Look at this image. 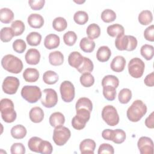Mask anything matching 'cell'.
Returning a JSON list of instances; mask_svg holds the SVG:
<instances>
[{
	"label": "cell",
	"mask_w": 154,
	"mask_h": 154,
	"mask_svg": "<svg viewBox=\"0 0 154 154\" xmlns=\"http://www.w3.org/2000/svg\"><path fill=\"white\" fill-rule=\"evenodd\" d=\"M126 66V60L121 55H117L115 57L110 64L111 69L116 72H122Z\"/></svg>",
	"instance_id": "e0dca14e"
},
{
	"label": "cell",
	"mask_w": 154,
	"mask_h": 154,
	"mask_svg": "<svg viewBox=\"0 0 154 154\" xmlns=\"http://www.w3.org/2000/svg\"><path fill=\"white\" fill-rule=\"evenodd\" d=\"M1 65L5 70L15 74L21 72L23 67L22 60L12 54L4 56L1 60Z\"/></svg>",
	"instance_id": "7a4b0ae2"
},
{
	"label": "cell",
	"mask_w": 154,
	"mask_h": 154,
	"mask_svg": "<svg viewBox=\"0 0 154 154\" xmlns=\"http://www.w3.org/2000/svg\"><path fill=\"white\" fill-rule=\"evenodd\" d=\"M87 122L85 120L76 115L72 118V126L76 130H81L85 128Z\"/></svg>",
	"instance_id": "7dc6e473"
},
{
	"label": "cell",
	"mask_w": 154,
	"mask_h": 154,
	"mask_svg": "<svg viewBox=\"0 0 154 154\" xmlns=\"http://www.w3.org/2000/svg\"><path fill=\"white\" fill-rule=\"evenodd\" d=\"M49 61L52 66H60L64 62V55L58 51L52 52L49 54Z\"/></svg>",
	"instance_id": "603a6c76"
},
{
	"label": "cell",
	"mask_w": 154,
	"mask_h": 154,
	"mask_svg": "<svg viewBox=\"0 0 154 154\" xmlns=\"http://www.w3.org/2000/svg\"><path fill=\"white\" fill-rule=\"evenodd\" d=\"M119 85V80L117 77L114 75H108L105 76L102 80V85L112 86L117 88Z\"/></svg>",
	"instance_id": "836d02e7"
},
{
	"label": "cell",
	"mask_w": 154,
	"mask_h": 154,
	"mask_svg": "<svg viewBox=\"0 0 154 154\" xmlns=\"http://www.w3.org/2000/svg\"><path fill=\"white\" fill-rule=\"evenodd\" d=\"M14 19L13 11L8 8H2L0 10V20L4 23H9Z\"/></svg>",
	"instance_id": "4316f807"
},
{
	"label": "cell",
	"mask_w": 154,
	"mask_h": 154,
	"mask_svg": "<svg viewBox=\"0 0 154 154\" xmlns=\"http://www.w3.org/2000/svg\"><path fill=\"white\" fill-rule=\"evenodd\" d=\"M60 43V37L55 34H49L47 35L44 40V45L48 49H55L58 47Z\"/></svg>",
	"instance_id": "2e32d148"
},
{
	"label": "cell",
	"mask_w": 154,
	"mask_h": 154,
	"mask_svg": "<svg viewBox=\"0 0 154 154\" xmlns=\"http://www.w3.org/2000/svg\"><path fill=\"white\" fill-rule=\"evenodd\" d=\"M137 146L141 154H152L153 153V143L149 137H140L138 140Z\"/></svg>",
	"instance_id": "7c38bea8"
},
{
	"label": "cell",
	"mask_w": 154,
	"mask_h": 154,
	"mask_svg": "<svg viewBox=\"0 0 154 154\" xmlns=\"http://www.w3.org/2000/svg\"><path fill=\"white\" fill-rule=\"evenodd\" d=\"M95 148V141L90 138L82 140L79 144V150L82 154H93Z\"/></svg>",
	"instance_id": "5bb4252c"
},
{
	"label": "cell",
	"mask_w": 154,
	"mask_h": 154,
	"mask_svg": "<svg viewBox=\"0 0 154 154\" xmlns=\"http://www.w3.org/2000/svg\"><path fill=\"white\" fill-rule=\"evenodd\" d=\"M39 72L37 69L27 68L23 72V78L28 82H36L39 78Z\"/></svg>",
	"instance_id": "ffe728a7"
},
{
	"label": "cell",
	"mask_w": 154,
	"mask_h": 154,
	"mask_svg": "<svg viewBox=\"0 0 154 154\" xmlns=\"http://www.w3.org/2000/svg\"><path fill=\"white\" fill-rule=\"evenodd\" d=\"M111 55V52L107 46H102L99 48L96 52V58L100 62H105L109 60Z\"/></svg>",
	"instance_id": "7402d4cb"
},
{
	"label": "cell",
	"mask_w": 154,
	"mask_h": 154,
	"mask_svg": "<svg viewBox=\"0 0 154 154\" xmlns=\"http://www.w3.org/2000/svg\"><path fill=\"white\" fill-rule=\"evenodd\" d=\"M146 112V105L141 100H136L128 108L126 116L131 122H137L141 120Z\"/></svg>",
	"instance_id": "6da1fadb"
},
{
	"label": "cell",
	"mask_w": 154,
	"mask_h": 154,
	"mask_svg": "<svg viewBox=\"0 0 154 154\" xmlns=\"http://www.w3.org/2000/svg\"><path fill=\"white\" fill-rule=\"evenodd\" d=\"M11 135L14 139H22L27 133L26 128L22 125H17L14 126L10 131Z\"/></svg>",
	"instance_id": "cb8c5ba5"
},
{
	"label": "cell",
	"mask_w": 154,
	"mask_h": 154,
	"mask_svg": "<svg viewBox=\"0 0 154 154\" xmlns=\"http://www.w3.org/2000/svg\"><path fill=\"white\" fill-rule=\"evenodd\" d=\"M141 55L146 60H150L152 59L154 54L153 46L150 45L145 44L143 45L140 49Z\"/></svg>",
	"instance_id": "d590c367"
},
{
	"label": "cell",
	"mask_w": 154,
	"mask_h": 154,
	"mask_svg": "<svg viewBox=\"0 0 154 154\" xmlns=\"http://www.w3.org/2000/svg\"><path fill=\"white\" fill-rule=\"evenodd\" d=\"M29 25L34 28H40L44 24V19L39 14L32 13L28 17Z\"/></svg>",
	"instance_id": "ac0fdd59"
},
{
	"label": "cell",
	"mask_w": 154,
	"mask_h": 154,
	"mask_svg": "<svg viewBox=\"0 0 154 154\" xmlns=\"http://www.w3.org/2000/svg\"><path fill=\"white\" fill-rule=\"evenodd\" d=\"M28 44L32 46H36L40 45L42 41V35L37 32H31L26 37Z\"/></svg>",
	"instance_id": "4dcf8cb0"
},
{
	"label": "cell",
	"mask_w": 154,
	"mask_h": 154,
	"mask_svg": "<svg viewBox=\"0 0 154 154\" xmlns=\"http://www.w3.org/2000/svg\"><path fill=\"white\" fill-rule=\"evenodd\" d=\"M45 0H29L28 1V4L30 7L33 10H41L45 5Z\"/></svg>",
	"instance_id": "db71d44e"
},
{
	"label": "cell",
	"mask_w": 154,
	"mask_h": 154,
	"mask_svg": "<svg viewBox=\"0 0 154 154\" xmlns=\"http://www.w3.org/2000/svg\"><path fill=\"white\" fill-rule=\"evenodd\" d=\"M43 93L44 96L41 99L42 104L48 108L55 106L58 102V96L55 90L52 88H45Z\"/></svg>",
	"instance_id": "8fae6325"
},
{
	"label": "cell",
	"mask_w": 154,
	"mask_h": 154,
	"mask_svg": "<svg viewBox=\"0 0 154 154\" xmlns=\"http://www.w3.org/2000/svg\"><path fill=\"white\" fill-rule=\"evenodd\" d=\"M53 147L51 143L46 140H42L39 146V153L42 154H51L52 152Z\"/></svg>",
	"instance_id": "681fc988"
},
{
	"label": "cell",
	"mask_w": 154,
	"mask_h": 154,
	"mask_svg": "<svg viewBox=\"0 0 154 154\" xmlns=\"http://www.w3.org/2000/svg\"><path fill=\"white\" fill-rule=\"evenodd\" d=\"M77 35L72 31H69L66 32L63 35V40L64 43L69 46H73L76 42Z\"/></svg>",
	"instance_id": "bcb514c9"
},
{
	"label": "cell",
	"mask_w": 154,
	"mask_h": 154,
	"mask_svg": "<svg viewBox=\"0 0 154 154\" xmlns=\"http://www.w3.org/2000/svg\"><path fill=\"white\" fill-rule=\"evenodd\" d=\"M79 46L82 51L87 53H90L94 51L95 48V43L93 40L89 38L88 37H84L80 41Z\"/></svg>",
	"instance_id": "d4e9b609"
},
{
	"label": "cell",
	"mask_w": 154,
	"mask_h": 154,
	"mask_svg": "<svg viewBox=\"0 0 154 154\" xmlns=\"http://www.w3.org/2000/svg\"><path fill=\"white\" fill-rule=\"evenodd\" d=\"M128 68L129 73L132 77L140 78L143 75L145 64L141 59L135 57L132 58L129 61Z\"/></svg>",
	"instance_id": "ba28073f"
},
{
	"label": "cell",
	"mask_w": 154,
	"mask_h": 154,
	"mask_svg": "<svg viewBox=\"0 0 154 154\" xmlns=\"http://www.w3.org/2000/svg\"><path fill=\"white\" fill-rule=\"evenodd\" d=\"M43 140L37 137H31L28 142V146L29 149L36 153H39V146Z\"/></svg>",
	"instance_id": "f6af8a7d"
},
{
	"label": "cell",
	"mask_w": 154,
	"mask_h": 154,
	"mask_svg": "<svg viewBox=\"0 0 154 154\" xmlns=\"http://www.w3.org/2000/svg\"><path fill=\"white\" fill-rule=\"evenodd\" d=\"M132 98V92L129 88L122 89L118 94L119 102L122 104L128 103Z\"/></svg>",
	"instance_id": "8d00e7d4"
},
{
	"label": "cell",
	"mask_w": 154,
	"mask_h": 154,
	"mask_svg": "<svg viewBox=\"0 0 154 154\" xmlns=\"http://www.w3.org/2000/svg\"><path fill=\"white\" fill-rule=\"evenodd\" d=\"M11 153L12 154H24L25 153V147L21 143H15L10 147Z\"/></svg>",
	"instance_id": "f907efd6"
},
{
	"label": "cell",
	"mask_w": 154,
	"mask_h": 154,
	"mask_svg": "<svg viewBox=\"0 0 154 154\" xmlns=\"http://www.w3.org/2000/svg\"><path fill=\"white\" fill-rule=\"evenodd\" d=\"M49 123L51 126L56 128L63 126L65 122V117L60 112H55L51 114L49 119Z\"/></svg>",
	"instance_id": "44dd1931"
},
{
	"label": "cell",
	"mask_w": 154,
	"mask_h": 154,
	"mask_svg": "<svg viewBox=\"0 0 154 154\" xmlns=\"http://www.w3.org/2000/svg\"><path fill=\"white\" fill-rule=\"evenodd\" d=\"M19 85L20 82L17 78L8 76L4 79L2 84V88L5 93L8 94H14L16 93Z\"/></svg>",
	"instance_id": "30bf717a"
},
{
	"label": "cell",
	"mask_w": 154,
	"mask_h": 154,
	"mask_svg": "<svg viewBox=\"0 0 154 154\" xmlns=\"http://www.w3.org/2000/svg\"><path fill=\"white\" fill-rule=\"evenodd\" d=\"M58 74L52 70H48L43 75V82L49 85L55 84L58 81Z\"/></svg>",
	"instance_id": "f546056e"
},
{
	"label": "cell",
	"mask_w": 154,
	"mask_h": 154,
	"mask_svg": "<svg viewBox=\"0 0 154 154\" xmlns=\"http://www.w3.org/2000/svg\"><path fill=\"white\" fill-rule=\"evenodd\" d=\"M40 54L39 51L34 48L29 49L25 55L26 62L30 65H36L40 62Z\"/></svg>",
	"instance_id": "4fadbf2b"
},
{
	"label": "cell",
	"mask_w": 154,
	"mask_h": 154,
	"mask_svg": "<svg viewBox=\"0 0 154 154\" xmlns=\"http://www.w3.org/2000/svg\"><path fill=\"white\" fill-rule=\"evenodd\" d=\"M94 65L92 61L85 57L84 58V61L81 66L77 69V70L81 73H90L93 70Z\"/></svg>",
	"instance_id": "d6a6232c"
},
{
	"label": "cell",
	"mask_w": 154,
	"mask_h": 154,
	"mask_svg": "<svg viewBox=\"0 0 154 154\" xmlns=\"http://www.w3.org/2000/svg\"><path fill=\"white\" fill-rule=\"evenodd\" d=\"M71 136V132L67 127L60 126L55 128L53 132L52 138L57 146H63L69 140Z\"/></svg>",
	"instance_id": "52a82bcc"
},
{
	"label": "cell",
	"mask_w": 154,
	"mask_h": 154,
	"mask_svg": "<svg viewBox=\"0 0 154 154\" xmlns=\"http://www.w3.org/2000/svg\"><path fill=\"white\" fill-rule=\"evenodd\" d=\"M88 37L91 40L96 39L100 36V28L96 23H91L88 26L86 29Z\"/></svg>",
	"instance_id": "f1b7e54d"
},
{
	"label": "cell",
	"mask_w": 154,
	"mask_h": 154,
	"mask_svg": "<svg viewBox=\"0 0 154 154\" xmlns=\"http://www.w3.org/2000/svg\"><path fill=\"white\" fill-rule=\"evenodd\" d=\"M52 26L55 30L61 32L66 29L67 23L64 17H57L54 19L52 22Z\"/></svg>",
	"instance_id": "e575fe53"
},
{
	"label": "cell",
	"mask_w": 154,
	"mask_h": 154,
	"mask_svg": "<svg viewBox=\"0 0 154 154\" xmlns=\"http://www.w3.org/2000/svg\"><path fill=\"white\" fill-rule=\"evenodd\" d=\"M144 38L149 42L154 41V25H151L147 27L144 31Z\"/></svg>",
	"instance_id": "f5cc1de1"
},
{
	"label": "cell",
	"mask_w": 154,
	"mask_h": 154,
	"mask_svg": "<svg viewBox=\"0 0 154 154\" xmlns=\"http://www.w3.org/2000/svg\"><path fill=\"white\" fill-rule=\"evenodd\" d=\"M114 153V147L108 143H103L102 144L99 149H98V154H102V153H109V154H113Z\"/></svg>",
	"instance_id": "816d5d0a"
},
{
	"label": "cell",
	"mask_w": 154,
	"mask_h": 154,
	"mask_svg": "<svg viewBox=\"0 0 154 154\" xmlns=\"http://www.w3.org/2000/svg\"><path fill=\"white\" fill-rule=\"evenodd\" d=\"M83 57L79 52L73 51L68 57V63L70 66L78 69L82 64L84 61Z\"/></svg>",
	"instance_id": "9a60e30c"
},
{
	"label": "cell",
	"mask_w": 154,
	"mask_h": 154,
	"mask_svg": "<svg viewBox=\"0 0 154 154\" xmlns=\"http://www.w3.org/2000/svg\"><path fill=\"white\" fill-rule=\"evenodd\" d=\"M11 28L14 32V36L20 35L25 31V24L22 20H16L11 23Z\"/></svg>",
	"instance_id": "60d3db41"
},
{
	"label": "cell",
	"mask_w": 154,
	"mask_h": 154,
	"mask_svg": "<svg viewBox=\"0 0 154 154\" xmlns=\"http://www.w3.org/2000/svg\"><path fill=\"white\" fill-rule=\"evenodd\" d=\"M102 117L104 122L110 126H114L119 122V116L117 109L112 105L105 106L102 111Z\"/></svg>",
	"instance_id": "8992f818"
},
{
	"label": "cell",
	"mask_w": 154,
	"mask_h": 154,
	"mask_svg": "<svg viewBox=\"0 0 154 154\" xmlns=\"http://www.w3.org/2000/svg\"><path fill=\"white\" fill-rule=\"evenodd\" d=\"M73 20L78 25H84L88 20V14L84 11H78L74 14Z\"/></svg>",
	"instance_id": "b9f144b4"
},
{
	"label": "cell",
	"mask_w": 154,
	"mask_h": 154,
	"mask_svg": "<svg viewBox=\"0 0 154 154\" xmlns=\"http://www.w3.org/2000/svg\"><path fill=\"white\" fill-rule=\"evenodd\" d=\"M60 91L63 100L65 102H70L75 95V90L73 84L69 81H63L60 87Z\"/></svg>",
	"instance_id": "9c48e42d"
},
{
	"label": "cell",
	"mask_w": 154,
	"mask_h": 154,
	"mask_svg": "<svg viewBox=\"0 0 154 154\" xmlns=\"http://www.w3.org/2000/svg\"><path fill=\"white\" fill-rule=\"evenodd\" d=\"M0 111L2 120L6 123L13 122L17 117L14 108L13 101L7 98H4L0 102Z\"/></svg>",
	"instance_id": "3957f363"
},
{
	"label": "cell",
	"mask_w": 154,
	"mask_h": 154,
	"mask_svg": "<svg viewBox=\"0 0 154 154\" xmlns=\"http://www.w3.org/2000/svg\"><path fill=\"white\" fill-rule=\"evenodd\" d=\"M100 17L104 22L110 23L115 20L116 19V14L112 10L105 9L101 13Z\"/></svg>",
	"instance_id": "ee69618b"
},
{
	"label": "cell",
	"mask_w": 154,
	"mask_h": 154,
	"mask_svg": "<svg viewBox=\"0 0 154 154\" xmlns=\"http://www.w3.org/2000/svg\"><path fill=\"white\" fill-rule=\"evenodd\" d=\"M137 38L130 35H120L115 40V46L119 51H132L137 46Z\"/></svg>",
	"instance_id": "277c9868"
},
{
	"label": "cell",
	"mask_w": 154,
	"mask_h": 154,
	"mask_svg": "<svg viewBox=\"0 0 154 154\" xmlns=\"http://www.w3.org/2000/svg\"><path fill=\"white\" fill-rule=\"evenodd\" d=\"M107 34L112 37H117L120 35L124 34L125 29L124 27L119 23H115L109 25L107 27Z\"/></svg>",
	"instance_id": "484cf974"
},
{
	"label": "cell",
	"mask_w": 154,
	"mask_h": 154,
	"mask_svg": "<svg viewBox=\"0 0 154 154\" xmlns=\"http://www.w3.org/2000/svg\"><path fill=\"white\" fill-rule=\"evenodd\" d=\"M153 120H154V112H152L145 120V125L150 129H153L154 127L153 125Z\"/></svg>",
	"instance_id": "9f6ffc18"
},
{
	"label": "cell",
	"mask_w": 154,
	"mask_h": 154,
	"mask_svg": "<svg viewBox=\"0 0 154 154\" xmlns=\"http://www.w3.org/2000/svg\"><path fill=\"white\" fill-rule=\"evenodd\" d=\"M74 2H75L77 4H82L85 2V1H74Z\"/></svg>",
	"instance_id": "680465c9"
},
{
	"label": "cell",
	"mask_w": 154,
	"mask_h": 154,
	"mask_svg": "<svg viewBox=\"0 0 154 154\" xmlns=\"http://www.w3.org/2000/svg\"><path fill=\"white\" fill-rule=\"evenodd\" d=\"M113 130L110 129H104L102 132V137L103 139L106 140H112Z\"/></svg>",
	"instance_id": "6f0895ef"
},
{
	"label": "cell",
	"mask_w": 154,
	"mask_h": 154,
	"mask_svg": "<svg viewBox=\"0 0 154 154\" xmlns=\"http://www.w3.org/2000/svg\"><path fill=\"white\" fill-rule=\"evenodd\" d=\"M75 108L76 110L80 108H85L88 110L90 112H91L93 109V103L90 99L82 97L77 100L75 105Z\"/></svg>",
	"instance_id": "1f68e13d"
},
{
	"label": "cell",
	"mask_w": 154,
	"mask_h": 154,
	"mask_svg": "<svg viewBox=\"0 0 154 154\" xmlns=\"http://www.w3.org/2000/svg\"><path fill=\"white\" fill-rule=\"evenodd\" d=\"M138 22L143 25H147L153 20V15L150 10H144L141 11L138 14Z\"/></svg>",
	"instance_id": "83f0119b"
},
{
	"label": "cell",
	"mask_w": 154,
	"mask_h": 154,
	"mask_svg": "<svg viewBox=\"0 0 154 154\" xmlns=\"http://www.w3.org/2000/svg\"><path fill=\"white\" fill-rule=\"evenodd\" d=\"M26 48V43L22 39H16L13 43V50L19 54L23 53L25 51Z\"/></svg>",
	"instance_id": "c3c4849f"
},
{
	"label": "cell",
	"mask_w": 154,
	"mask_h": 154,
	"mask_svg": "<svg viewBox=\"0 0 154 154\" xmlns=\"http://www.w3.org/2000/svg\"><path fill=\"white\" fill-rule=\"evenodd\" d=\"M126 135L125 132L120 129L113 130L112 140L116 144H121L123 143L126 139Z\"/></svg>",
	"instance_id": "ab89813d"
},
{
	"label": "cell",
	"mask_w": 154,
	"mask_h": 154,
	"mask_svg": "<svg viewBox=\"0 0 154 154\" xmlns=\"http://www.w3.org/2000/svg\"><path fill=\"white\" fill-rule=\"evenodd\" d=\"M117 94L116 88L112 86H103V95L104 97L109 101L114 100Z\"/></svg>",
	"instance_id": "f35d334b"
},
{
	"label": "cell",
	"mask_w": 154,
	"mask_h": 154,
	"mask_svg": "<svg viewBox=\"0 0 154 154\" xmlns=\"http://www.w3.org/2000/svg\"><path fill=\"white\" fill-rule=\"evenodd\" d=\"M144 82L148 87H153L154 85V73L153 72L146 76Z\"/></svg>",
	"instance_id": "11a10c76"
},
{
	"label": "cell",
	"mask_w": 154,
	"mask_h": 154,
	"mask_svg": "<svg viewBox=\"0 0 154 154\" xmlns=\"http://www.w3.org/2000/svg\"><path fill=\"white\" fill-rule=\"evenodd\" d=\"M81 85L85 87H90L94 83V78L90 73H83L79 79Z\"/></svg>",
	"instance_id": "7bdbcfd3"
},
{
	"label": "cell",
	"mask_w": 154,
	"mask_h": 154,
	"mask_svg": "<svg viewBox=\"0 0 154 154\" xmlns=\"http://www.w3.org/2000/svg\"><path fill=\"white\" fill-rule=\"evenodd\" d=\"M14 36V32L10 27H3L0 31V38L3 42H8Z\"/></svg>",
	"instance_id": "74e56055"
},
{
	"label": "cell",
	"mask_w": 154,
	"mask_h": 154,
	"mask_svg": "<svg viewBox=\"0 0 154 154\" xmlns=\"http://www.w3.org/2000/svg\"><path fill=\"white\" fill-rule=\"evenodd\" d=\"M29 116L32 122L38 123L42 122L43 120L44 112L40 107L34 106L30 109Z\"/></svg>",
	"instance_id": "d6986e66"
},
{
	"label": "cell",
	"mask_w": 154,
	"mask_h": 154,
	"mask_svg": "<svg viewBox=\"0 0 154 154\" xmlns=\"http://www.w3.org/2000/svg\"><path fill=\"white\" fill-rule=\"evenodd\" d=\"M22 97L31 103H36L42 96L40 88L37 85H25L21 90Z\"/></svg>",
	"instance_id": "5b68a950"
}]
</instances>
